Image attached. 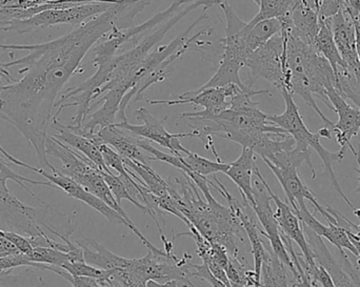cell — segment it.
Returning a JSON list of instances; mask_svg holds the SVG:
<instances>
[{
	"label": "cell",
	"instance_id": "6da1fadb",
	"mask_svg": "<svg viewBox=\"0 0 360 287\" xmlns=\"http://www.w3.org/2000/svg\"><path fill=\"white\" fill-rule=\"evenodd\" d=\"M151 0H118L105 12L77 25L52 41L35 44H0L4 51L29 54L2 67L18 65L20 80L0 88V119L21 133L35 151L41 168H53L46 153L53 109L63 86L77 73L86 55L114 27H133L134 19Z\"/></svg>",
	"mask_w": 360,
	"mask_h": 287
},
{
	"label": "cell",
	"instance_id": "7a4b0ae2",
	"mask_svg": "<svg viewBox=\"0 0 360 287\" xmlns=\"http://www.w3.org/2000/svg\"><path fill=\"white\" fill-rule=\"evenodd\" d=\"M264 94L272 96L270 91L254 90L252 84H247L229 98L230 107L217 115L199 111L179 116L192 122V137L200 139L214 155L217 153L213 137H218L253 149L262 160L270 159L279 152L294 149L295 141L283 128L269 121L268 114L258 107L259 102L252 100L254 96Z\"/></svg>",
	"mask_w": 360,
	"mask_h": 287
},
{
	"label": "cell",
	"instance_id": "3957f363",
	"mask_svg": "<svg viewBox=\"0 0 360 287\" xmlns=\"http://www.w3.org/2000/svg\"><path fill=\"white\" fill-rule=\"evenodd\" d=\"M281 34L285 38V88L296 94L312 107L317 115L332 128L334 122L326 117L315 101L319 97L328 107L327 92L336 88V78L329 61L319 52L314 44L300 39L292 27L289 16L281 19Z\"/></svg>",
	"mask_w": 360,
	"mask_h": 287
},
{
	"label": "cell",
	"instance_id": "277c9868",
	"mask_svg": "<svg viewBox=\"0 0 360 287\" xmlns=\"http://www.w3.org/2000/svg\"><path fill=\"white\" fill-rule=\"evenodd\" d=\"M8 163L11 162L0 157V220L10 231L27 238L50 235L42 227V222L37 220V210L23 203L11 193L8 187V180L14 181L17 185H20L34 198L37 197L34 192L25 187V182L49 187H55V185L49 181L46 182V181L32 180L27 177L21 176L14 172Z\"/></svg>",
	"mask_w": 360,
	"mask_h": 287
},
{
	"label": "cell",
	"instance_id": "5b68a950",
	"mask_svg": "<svg viewBox=\"0 0 360 287\" xmlns=\"http://www.w3.org/2000/svg\"><path fill=\"white\" fill-rule=\"evenodd\" d=\"M281 94L285 99V112L281 115H268L269 121L272 122L278 128H283L288 135H290L295 141V147L297 149H302V151H310V147H312L313 149H315V152L323 160V166L331 178V182L335 191L340 194V197L348 203L353 211L356 210L352 202L347 197L346 194L342 192L333 171L334 162H342L346 157V149H340L336 153H332L326 149L321 142V134L311 132L304 124L297 105L294 101L293 94L285 90L281 91Z\"/></svg>",
	"mask_w": 360,
	"mask_h": 287
},
{
	"label": "cell",
	"instance_id": "8992f818",
	"mask_svg": "<svg viewBox=\"0 0 360 287\" xmlns=\"http://www.w3.org/2000/svg\"><path fill=\"white\" fill-rule=\"evenodd\" d=\"M226 16V38H224V54L221 62L213 77L201 86V88H222L229 84L243 86L239 72L245 67V61L252 54L245 39V27L247 22L239 18L228 0L218 4Z\"/></svg>",
	"mask_w": 360,
	"mask_h": 287
},
{
	"label": "cell",
	"instance_id": "52a82bcc",
	"mask_svg": "<svg viewBox=\"0 0 360 287\" xmlns=\"http://www.w3.org/2000/svg\"><path fill=\"white\" fill-rule=\"evenodd\" d=\"M111 4H113L94 1L68 8H52L44 11L31 18L11 21L0 29L17 34H27L57 25H80L105 12Z\"/></svg>",
	"mask_w": 360,
	"mask_h": 287
},
{
	"label": "cell",
	"instance_id": "ba28073f",
	"mask_svg": "<svg viewBox=\"0 0 360 287\" xmlns=\"http://www.w3.org/2000/svg\"><path fill=\"white\" fill-rule=\"evenodd\" d=\"M254 175L256 176L253 185V196L255 203H254L252 210L255 213L258 220L262 223V229H264V232L260 231V233L269 240L271 248H272L274 254L292 272L294 280L298 279L300 273L296 269L291 256L288 253L285 243L281 239V229H279L278 222H277L276 217H275V213L273 212L272 206H271L272 197H271L270 193L266 189V181L264 180V176H262L258 168H256L254 171Z\"/></svg>",
	"mask_w": 360,
	"mask_h": 287
},
{
	"label": "cell",
	"instance_id": "9c48e42d",
	"mask_svg": "<svg viewBox=\"0 0 360 287\" xmlns=\"http://www.w3.org/2000/svg\"><path fill=\"white\" fill-rule=\"evenodd\" d=\"M285 38L281 33L271 38L266 44L254 51L245 61L249 67V84L262 78L272 84L279 92L285 88Z\"/></svg>",
	"mask_w": 360,
	"mask_h": 287
},
{
	"label": "cell",
	"instance_id": "30bf717a",
	"mask_svg": "<svg viewBox=\"0 0 360 287\" xmlns=\"http://www.w3.org/2000/svg\"><path fill=\"white\" fill-rule=\"evenodd\" d=\"M136 118L143 122L141 126L129 124L128 121L118 122L115 124L117 128L131 133L136 137L146 139L148 141H153L158 143L162 147H166L172 154L176 156H182L188 154V149H186L180 142V138H186V137H192L191 132L179 133V134H172L169 133L165 128V120H160L154 117L149 109L146 107H141L135 112Z\"/></svg>",
	"mask_w": 360,
	"mask_h": 287
},
{
	"label": "cell",
	"instance_id": "8fae6325",
	"mask_svg": "<svg viewBox=\"0 0 360 287\" xmlns=\"http://www.w3.org/2000/svg\"><path fill=\"white\" fill-rule=\"evenodd\" d=\"M307 241L312 251L315 262L327 269L336 287H360V265H352L346 253L340 254V260L332 256L321 237L314 233H307Z\"/></svg>",
	"mask_w": 360,
	"mask_h": 287
},
{
	"label": "cell",
	"instance_id": "7c38bea8",
	"mask_svg": "<svg viewBox=\"0 0 360 287\" xmlns=\"http://www.w3.org/2000/svg\"><path fill=\"white\" fill-rule=\"evenodd\" d=\"M33 172L41 175L49 182L52 183V185H55V187H58L61 191L67 193L70 197L88 204L89 206L94 208L95 211H97L99 214L103 215V217H105V218L111 221V222L122 223V225L128 227L129 229H132L131 225H129L128 221H127L124 217L120 216L117 212L112 210L110 206H108L105 202L101 201L96 196L86 191L79 183L76 182V181L70 178V177L65 176V174H63V173H61L58 168H55V166L51 168L50 172H46L44 168H34Z\"/></svg>",
	"mask_w": 360,
	"mask_h": 287
},
{
	"label": "cell",
	"instance_id": "4fadbf2b",
	"mask_svg": "<svg viewBox=\"0 0 360 287\" xmlns=\"http://www.w3.org/2000/svg\"><path fill=\"white\" fill-rule=\"evenodd\" d=\"M264 161L266 162V166L270 168V170L272 171L273 174L275 175L277 180L283 187L285 196H287L288 202H289L290 206L293 208L294 212L297 211L298 204L304 203V200H309L314 206L316 212L321 213L328 222L338 225L336 219L326 210L325 206L319 203V198L300 178V172H298L300 168H277V166L270 163L268 160H264Z\"/></svg>",
	"mask_w": 360,
	"mask_h": 287
},
{
	"label": "cell",
	"instance_id": "5bb4252c",
	"mask_svg": "<svg viewBox=\"0 0 360 287\" xmlns=\"http://www.w3.org/2000/svg\"><path fill=\"white\" fill-rule=\"evenodd\" d=\"M266 189H268L269 193L272 197V201H274L275 206H276L275 217H276L277 222H278L281 233L292 240V242H295L298 248L302 250V256L304 258V261L300 260L302 269L306 272L312 271L317 267V263L315 262L312 251H311L308 241H307L306 235H304L300 218L289 204L281 201V198L273 193L268 183H266Z\"/></svg>",
	"mask_w": 360,
	"mask_h": 287
},
{
	"label": "cell",
	"instance_id": "9a60e30c",
	"mask_svg": "<svg viewBox=\"0 0 360 287\" xmlns=\"http://www.w3.org/2000/svg\"><path fill=\"white\" fill-rule=\"evenodd\" d=\"M328 107L338 115V121L331 128L340 149H350L351 140L360 131V109L353 107L335 88L327 92Z\"/></svg>",
	"mask_w": 360,
	"mask_h": 287
},
{
	"label": "cell",
	"instance_id": "2e32d148",
	"mask_svg": "<svg viewBox=\"0 0 360 287\" xmlns=\"http://www.w3.org/2000/svg\"><path fill=\"white\" fill-rule=\"evenodd\" d=\"M331 27L345 67L360 80V61L356 51L355 22L346 8L331 18Z\"/></svg>",
	"mask_w": 360,
	"mask_h": 287
},
{
	"label": "cell",
	"instance_id": "e0dca14e",
	"mask_svg": "<svg viewBox=\"0 0 360 287\" xmlns=\"http://www.w3.org/2000/svg\"><path fill=\"white\" fill-rule=\"evenodd\" d=\"M229 88L228 86L222 88H207L198 90L190 91L180 95L177 99H160V100H150L147 99V102L150 105H194L203 107L202 113L207 115H217L221 113L224 109L230 107V103L228 101Z\"/></svg>",
	"mask_w": 360,
	"mask_h": 287
},
{
	"label": "cell",
	"instance_id": "ac0fdd59",
	"mask_svg": "<svg viewBox=\"0 0 360 287\" xmlns=\"http://www.w3.org/2000/svg\"><path fill=\"white\" fill-rule=\"evenodd\" d=\"M90 139L94 141L98 147L103 143L110 145L120 156L127 159L145 164H148V162L150 161L149 156L146 155L143 152V149L137 145L136 136L134 135L129 136V135L124 134V130L117 128L115 124L99 128Z\"/></svg>",
	"mask_w": 360,
	"mask_h": 287
},
{
	"label": "cell",
	"instance_id": "d6986e66",
	"mask_svg": "<svg viewBox=\"0 0 360 287\" xmlns=\"http://www.w3.org/2000/svg\"><path fill=\"white\" fill-rule=\"evenodd\" d=\"M295 213L298 218H300V222H302L304 227L314 232L319 237L326 238L328 241L331 242L334 246L338 248L340 254H344L346 251H349L351 254L354 255L355 258H359V252H357L354 244L351 242L346 229L338 227V225H334V223H329V225H325L319 222V221L311 214L308 208H307L306 202L298 204L297 211H296Z\"/></svg>",
	"mask_w": 360,
	"mask_h": 287
},
{
	"label": "cell",
	"instance_id": "ffe728a7",
	"mask_svg": "<svg viewBox=\"0 0 360 287\" xmlns=\"http://www.w3.org/2000/svg\"><path fill=\"white\" fill-rule=\"evenodd\" d=\"M50 128L56 132L52 136L56 138L57 140L69 145L72 149H76L82 155L86 156L99 170L111 172V170L105 166L101 149L94 141L73 132L69 126L61 124L58 118H53Z\"/></svg>",
	"mask_w": 360,
	"mask_h": 287
},
{
	"label": "cell",
	"instance_id": "44dd1931",
	"mask_svg": "<svg viewBox=\"0 0 360 287\" xmlns=\"http://www.w3.org/2000/svg\"><path fill=\"white\" fill-rule=\"evenodd\" d=\"M257 166L255 163V153L253 149L243 147L240 156L234 162L230 163L226 172V176L231 178V180L240 189L245 203L249 204L251 208H253L255 203L252 176Z\"/></svg>",
	"mask_w": 360,
	"mask_h": 287
},
{
	"label": "cell",
	"instance_id": "7402d4cb",
	"mask_svg": "<svg viewBox=\"0 0 360 287\" xmlns=\"http://www.w3.org/2000/svg\"><path fill=\"white\" fill-rule=\"evenodd\" d=\"M294 33L308 44H314L317 34L321 29L319 12L311 8L302 1H298L294 6L289 15Z\"/></svg>",
	"mask_w": 360,
	"mask_h": 287
},
{
	"label": "cell",
	"instance_id": "603a6c76",
	"mask_svg": "<svg viewBox=\"0 0 360 287\" xmlns=\"http://www.w3.org/2000/svg\"><path fill=\"white\" fill-rule=\"evenodd\" d=\"M76 243L84 251V262L105 271L120 269L126 265L127 258L113 254L105 246L92 239H82Z\"/></svg>",
	"mask_w": 360,
	"mask_h": 287
},
{
	"label": "cell",
	"instance_id": "cb8c5ba5",
	"mask_svg": "<svg viewBox=\"0 0 360 287\" xmlns=\"http://www.w3.org/2000/svg\"><path fill=\"white\" fill-rule=\"evenodd\" d=\"M266 255L262 261L260 287H295L294 282L290 286L287 267L274 254L271 246H266Z\"/></svg>",
	"mask_w": 360,
	"mask_h": 287
},
{
	"label": "cell",
	"instance_id": "d4e9b609",
	"mask_svg": "<svg viewBox=\"0 0 360 287\" xmlns=\"http://www.w3.org/2000/svg\"><path fill=\"white\" fill-rule=\"evenodd\" d=\"M281 19L273 18L259 21L255 25L247 22L243 32H245V39L248 48L251 51V53H253L254 51L266 44L271 38L281 33Z\"/></svg>",
	"mask_w": 360,
	"mask_h": 287
},
{
	"label": "cell",
	"instance_id": "484cf974",
	"mask_svg": "<svg viewBox=\"0 0 360 287\" xmlns=\"http://www.w3.org/2000/svg\"><path fill=\"white\" fill-rule=\"evenodd\" d=\"M315 46L319 52L329 61L334 74L340 67H345L342 56L338 52L331 27V19L321 22V29L315 39Z\"/></svg>",
	"mask_w": 360,
	"mask_h": 287
},
{
	"label": "cell",
	"instance_id": "4316f807",
	"mask_svg": "<svg viewBox=\"0 0 360 287\" xmlns=\"http://www.w3.org/2000/svg\"><path fill=\"white\" fill-rule=\"evenodd\" d=\"M182 161L184 166L188 168L192 174L197 175V176L207 178L210 175L216 174V173H224L226 174L230 164L224 163L220 161H212V160L207 159V158L201 157L198 154L188 152V154H184L181 156ZM190 173V174H191Z\"/></svg>",
	"mask_w": 360,
	"mask_h": 287
},
{
	"label": "cell",
	"instance_id": "83f0119b",
	"mask_svg": "<svg viewBox=\"0 0 360 287\" xmlns=\"http://www.w3.org/2000/svg\"><path fill=\"white\" fill-rule=\"evenodd\" d=\"M103 176L120 206H122V200H128L131 203L134 204L136 208H139V210L143 211L145 214H149L152 217L149 208L145 204L141 203V202L137 201V200L132 197L130 187H128V185L124 182V179L120 175L116 176L112 172H105V171H103Z\"/></svg>",
	"mask_w": 360,
	"mask_h": 287
},
{
	"label": "cell",
	"instance_id": "f1b7e54d",
	"mask_svg": "<svg viewBox=\"0 0 360 287\" xmlns=\"http://www.w3.org/2000/svg\"><path fill=\"white\" fill-rule=\"evenodd\" d=\"M27 260L38 265H52V267H63L65 263L71 262L69 255L55 248L34 246L31 254L27 255Z\"/></svg>",
	"mask_w": 360,
	"mask_h": 287
},
{
	"label": "cell",
	"instance_id": "f546056e",
	"mask_svg": "<svg viewBox=\"0 0 360 287\" xmlns=\"http://www.w3.org/2000/svg\"><path fill=\"white\" fill-rule=\"evenodd\" d=\"M15 269L0 272V287H39L42 279L35 275L15 273Z\"/></svg>",
	"mask_w": 360,
	"mask_h": 287
},
{
	"label": "cell",
	"instance_id": "4dcf8cb0",
	"mask_svg": "<svg viewBox=\"0 0 360 287\" xmlns=\"http://www.w3.org/2000/svg\"><path fill=\"white\" fill-rule=\"evenodd\" d=\"M46 271L53 272L60 276L63 279L67 280L73 287H98L99 286H105L101 280L93 279L88 277H78L68 273L65 269L58 267H52V265H46Z\"/></svg>",
	"mask_w": 360,
	"mask_h": 287
},
{
	"label": "cell",
	"instance_id": "1f68e13d",
	"mask_svg": "<svg viewBox=\"0 0 360 287\" xmlns=\"http://www.w3.org/2000/svg\"><path fill=\"white\" fill-rule=\"evenodd\" d=\"M33 267L40 271H46V265H38L27 260L25 255L19 254L16 256L0 257V272L8 271V269H18V267Z\"/></svg>",
	"mask_w": 360,
	"mask_h": 287
},
{
	"label": "cell",
	"instance_id": "d6a6232c",
	"mask_svg": "<svg viewBox=\"0 0 360 287\" xmlns=\"http://www.w3.org/2000/svg\"><path fill=\"white\" fill-rule=\"evenodd\" d=\"M0 235L4 236L8 241L12 242L18 248L19 252L25 255V256L31 254L32 251H33L34 246L32 244L31 240L25 236L12 231H2V229H0Z\"/></svg>",
	"mask_w": 360,
	"mask_h": 287
},
{
	"label": "cell",
	"instance_id": "836d02e7",
	"mask_svg": "<svg viewBox=\"0 0 360 287\" xmlns=\"http://www.w3.org/2000/svg\"><path fill=\"white\" fill-rule=\"evenodd\" d=\"M345 4V0H323L319 12V21L323 22L333 18L338 12L344 10Z\"/></svg>",
	"mask_w": 360,
	"mask_h": 287
},
{
	"label": "cell",
	"instance_id": "e575fe53",
	"mask_svg": "<svg viewBox=\"0 0 360 287\" xmlns=\"http://www.w3.org/2000/svg\"><path fill=\"white\" fill-rule=\"evenodd\" d=\"M192 267L193 278H199V279L205 280V281L209 282L212 287H228L226 284L222 283L220 280H218L217 278L214 277L213 274L211 273L209 267L205 263L200 265H192Z\"/></svg>",
	"mask_w": 360,
	"mask_h": 287
},
{
	"label": "cell",
	"instance_id": "d590c367",
	"mask_svg": "<svg viewBox=\"0 0 360 287\" xmlns=\"http://www.w3.org/2000/svg\"><path fill=\"white\" fill-rule=\"evenodd\" d=\"M19 254L21 253L19 252L18 248L4 236L0 235V257L16 256Z\"/></svg>",
	"mask_w": 360,
	"mask_h": 287
},
{
	"label": "cell",
	"instance_id": "8d00e7d4",
	"mask_svg": "<svg viewBox=\"0 0 360 287\" xmlns=\"http://www.w3.org/2000/svg\"><path fill=\"white\" fill-rule=\"evenodd\" d=\"M345 8L350 15L353 21H359L360 19V0H345Z\"/></svg>",
	"mask_w": 360,
	"mask_h": 287
},
{
	"label": "cell",
	"instance_id": "74e56055",
	"mask_svg": "<svg viewBox=\"0 0 360 287\" xmlns=\"http://www.w3.org/2000/svg\"><path fill=\"white\" fill-rule=\"evenodd\" d=\"M0 153L2 154V155L4 156V158H6V160H8V162H11V163L15 164V166H21V168H27V164L25 163V162L20 161V160L17 159V158H15L14 156L11 155L8 152H6V149H4V147H2L1 143H0Z\"/></svg>",
	"mask_w": 360,
	"mask_h": 287
},
{
	"label": "cell",
	"instance_id": "f35d334b",
	"mask_svg": "<svg viewBox=\"0 0 360 287\" xmlns=\"http://www.w3.org/2000/svg\"><path fill=\"white\" fill-rule=\"evenodd\" d=\"M2 80H6V81L8 82L17 81V80L15 79L10 73H8V69H4V67H2V63H0V88L4 86V84H2Z\"/></svg>",
	"mask_w": 360,
	"mask_h": 287
},
{
	"label": "cell",
	"instance_id": "ab89813d",
	"mask_svg": "<svg viewBox=\"0 0 360 287\" xmlns=\"http://www.w3.org/2000/svg\"><path fill=\"white\" fill-rule=\"evenodd\" d=\"M347 233H348L349 238H350L351 242L354 244L355 248H356L357 252H359V258H357V263L360 265V238L356 235L355 232L350 231V229H347Z\"/></svg>",
	"mask_w": 360,
	"mask_h": 287
},
{
	"label": "cell",
	"instance_id": "60d3db41",
	"mask_svg": "<svg viewBox=\"0 0 360 287\" xmlns=\"http://www.w3.org/2000/svg\"><path fill=\"white\" fill-rule=\"evenodd\" d=\"M148 286L149 287H179V282L177 281H168L165 283H160L156 281L148 282ZM182 287H190L188 284H182Z\"/></svg>",
	"mask_w": 360,
	"mask_h": 287
},
{
	"label": "cell",
	"instance_id": "b9f144b4",
	"mask_svg": "<svg viewBox=\"0 0 360 287\" xmlns=\"http://www.w3.org/2000/svg\"><path fill=\"white\" fill-rule=\"evenodd\" d=\"M355 35H356V51L360 61V23L355 21Z\"/></svg>",
	"mask_w": 360,
	"mask_h": 287
},
{
	"label": "cell",
	"instance_id": "7bdbcfd3",
	"mask_svg": "<svg viewBox=\"0 0 360 287\" xmlns=\"http://www.w3.org/2000/svg\"><path fill=\"white\" fill-rule=\"evenodd\" d=\"M353 154H354L355 158H356L357 160V164H359V168H355V171H356L357 173H359V187H357V189H355V193L360 194V145H359V151H356V149H354V151L352 152Z\"/></svg>",
	"mask_w": 360,
	"mask_h": 287
},
{
	"label": "cell",
	"instance_id": "ee69618b",
	"mask_svg": "<svg viewBox=\"0 0 360 287\" xmlns=\"http://www.w3.org/2000/svg\"><path fill=\"white\" fill-rule=\"evenodd\" d=\"M319 134H321V138H332V130L331 128H328V126H325V128H321V130H319Z\"/></svg>",
	"mask_w": 360,
	"mask_h": 287
},
{
	"label": "cell",
	"instance_id": "f6af8a7d",
	"mask_svg": "<svg viewBox=\"0 0 360 287\" xmlns=\"http://www.w3.org/2000/svg\"><path fill=\"white\" fill-rule=\"evenodd\" d=\"M355 216L359 218V225H357L356 229H355V231H356V235L359 236L360 238V208H356V210L354 211Z\"/></svg>",
	"mask_w": 360,
	"mask_h": 287
},
{
	"label": "cell",
	"instance_id": "bcb514c9",
	"mask_svg": "<svg viewBox=\"0 0 360 287\" xmlns=\"http://www.w3.org/2000/svg\"><path fill=\"white\" fill-rule=\"evenodd\" d=\"M254 2H256V4H259V0H253Z\"/></svg>",
	"mask_w": 360,
	"mask_h": 287
},
{
	"label": "cell",
	"instance_id": "7dc6e473",
	"mask_svg": "<svg viewBox=\"0 0 360 287\" xmlns=\"http://www.w3.org/2000/svg\"><path fill=\"white\" fill-rule=\"evenodd\" d=\"M98 287H107V286H99ZM110 287H117V286H110Z\"/></svg>",
	"mask_w": 360,
	"mask_h": 287
},
{
	"label": "cell",
	"instance_id": "c3c4849f",
	"mask_svg": "<svg viewBox=\"0 0 360 287\" xmlns=\"http://www.w3.org/2000/svg\"><path fill=\"white\" fill-rule=\"evenodd\" d=\"M294 286H295V287H300L297 286V284L295 283V282H294Z\"/></svg>",
	"mask_w": 360,
	"mask_h": 287
},
{
	"label": "cell",
	"instance_id": "681fc988",
	"mask_svg": "<svg viewBox=\"0 0 360 287\" xmlns=\"http://www.w3.org/2000/svg\"><path fill=\"white\" fill-rule=\"evenodd\" d=\"M298 1H300V0H295L296 4H297Z\"/></svg>",
	"mask_w": 360,
	"mask_h": 287
},
{
	"label": "cell",
	"instance_id": "f907efd6",
	"mask_svg": "<svg viewBox=\"0 0 360 287\" xmlns=\"http://www.w3.org/2000/svg\"><path fill=\"white\" fill-rule=\"evenodd\" d=\"M359 23H360V19H359Z\"/></svg>",
	"mask_w": 360,
	"mask_h": 287
}]
</instances>
